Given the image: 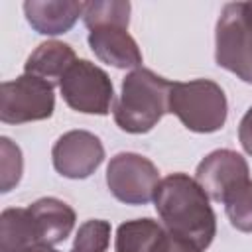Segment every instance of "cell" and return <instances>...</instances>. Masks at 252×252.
<instances>
[{
  "mask_svg": "<svg viewBox=\"0 0 252 252\" xmlns=\"http://www.w3.org/2000/svg\"><path fill=\"white\" fill-rule=\"evenodd\" d=\"M154 207L161 224L197 250L205 252L217 234V217L205 189L187 173L163 177L154 195Z\"/></svg>",
  "mask_w": 252,
  "mask_h": 252,
  "instance_id": "6da1fadb",
  "label": "cell"
},
{
  "mask_svg": "<svg viewBox=\"0 0 252 252\" xmlns=\"http://www.w3.org/2000/svg\"><path fill=\"white\" fill-rule=\"evenodd\" d=\"M171 81L152 69H132L120 87V96L112 106L114 122L128 134H146L169 112Z\"/></svg>",
  "mask_w": 252,
  "mask_h": 252,
  "instance_id": "7a4b0ae2",
  "label": "cell"
},
{
  "mask_svg": "<svg viewBox=\"0 0 252 252\" xmlns=\"http://www.w3.org/2000/svg\"><path fill=\"white\" fill-rule=\"evenodd\" d=\"M169 112L197 134H211L224 126L228 114L226 94L211 79H193L187 83H171Z\"/></svg>",
  "mask_w": 252,
  "mask_h": 252,
  "instance_id": "3957f363",
  "label": "cell"
},
{
  "mask_svg": "<svg viewBox=\"0 0 252 252\" xmlns=\"http://www.w3.org/2000/svg\"><path fill=\"white\" fill-rule=\"evenodd\" d=\"M215 61L252 85V2H228L215 28Z\"/></svg>",
  "mask_w": 252,
  "mask_h": 252,
  "instance_id": "277c9868",
  "label": "cell"
},
{
  "mask_svg": "<svg viewBox=\"0 0 252 252\" xmlns=\"http://www.w3.org/2000/svg\"><path fill=\"white\" fill-rule=\"evenodd\" d=\"M55 85L33 77L20 75L0 85V120L4 124H26L51 118L55 110Z\"/></svg>",
  "mask_w": 252,
  "mask_h": 252,
  "instance_id": "5b68a950",
  "label": "cell"
},
{
  "mask_svg": "<svg viewBox=\"0 0 252 252\" xmlns=\"http://www.w3.org/2000/svg\"><path fill=\"white\" fill-rule=\"evenodd\" d=\"M59 91L69 108L83 114L106 116L114 102V87L104 69L89 59H77L59 81Z\"/></svg>",
  "mask_w": 252,
  "mask_h": 252,
  "instance_id": "8992f818",
  "label": "cell"
},
{
  "mask_svg": "<svg viewBox=\"0 0 252 252\" xmlns=\"http://www.w3.org/2000/svg\"><path fill=\"white\" fill-rule=\"evenodd\" d=\"M159 171L152 159L134 152H120L106 165V185L110 193L126 205H146L154 201L159 185Z\"/></svg>",
  "mask_w": 252,
  "mask_h": 252,
  "instance_id": "52a82bcc",
  "label": "cell"
},
{
  "mask_svg": "<svg viewBox=\"0 0 252 252\" xmlns=\"http://www.w3.org/2000/svg\"><path fill=\"white\" fill-rule=\"evenodd\" d=\"M51 161L67 179H87L104 161V146L89 130H69L51 148Z\"/></svg>",
  "mask_w": 252,
  "mask_h": 252,
  "instance_id": "ba28073f",
  "label": "cell"
},
{
  "mask_svg": "<svg viewBox=\"0 0 252 252\" xmlns=\"http://www.w3.org/2000/svg\"><path fill=\"white\" fill-rule=\"evenodd\" d=\"M246 179H250L248 161L238 152L226 148L207 154L195 169V181L217 203H222L226 193Z\"/></svg>",
  "mask_w": 252,
  "mask_h": 252,
  "instance_id": "9c48e42d",
  "label": "cell"
},
{
  "mask_svg": "<svg viewBox=\"0 0 252 252\" xmlns=\"http://www.w3.org/2000/svg\"><path fill=\"white\" fill-rule=\"evenodd\" d=\"M87 41L91 51L106 65L116 69H138L142 65V51L124 26H96L89 30Z\"/></svg>",
  "mask_w": 252,
  "mask_h": 252,
  "instance_id": "30bf717a",
  "label": "cell"
},
{
  "mask_svg": "<svg viewBox=\"0 0 252 252\" xmlns=\"http://www.w3.org/2000/svg\"><path fill=\"white\" fill-rule=\"evenodd\" d=\"M85 12V2L75 0H26L24 14L28 24L41 35L69 32Z\"/></svg>",
  "mask_w": 252,
  "mask_h": 252,
  "instance_id": "8fae6325",
  "label": "cell"
},
{
  "mask_svg": "<svg viewBox=\"0 0 252 252\" xmlns=\"http://www.w3.org/2000/svg\"><path fill=\"white\" fill-rule=\"evenodd\" d=\"M28 209L33 215L39 232V244H47V246L61 244L75 228V220H77L75 211L57 197H41L32 205H28Z\"/></svg>",
  "mask_w": 252,
  "mask_h": 252,
  "instance_id": "7c38bea8",
  "label": "cell"
},
{
  "mask_svg": "<svg viewBox=\"0 0 252 252\" xmlns=\"http://www.w3.org/2000/svg\"><path fill=\"white\" fill-rule=\"evenodd\" d=\"M169 232L154 219L126 220L116 228L114 252H167Z\"/></svg>",
  "mask_w": 252,
  "mask_h": 252,
  "instance_id": "4fadbf2b",
  "label": "cell"
},
{
  "mask_svg": "<svg viewBox=\"0 0 252 252\" xmlns=\"http://www.w3.org/2000/svg\"><path fill=\"white\" fill-rule=\"evenodd\" d=\"M75 61L77 55L69 43L47 39L30 53L24 65V73L39 77L51 85H59V81Z\"/></svg>",
  "mask_w": 252,
  "mask_h": 252,
  "instance_id": "5bb4252c",
  "label": "cell"
},
{
  "mask_svg": "<svg viewBox=\"0 0 252 252\" xmlns=\"http://www.w3.org/2000/svg\"><path fill=\"white\" fill-rule=\"evenodd\" d=\"M39 244V232L28 207H10L0 215V252H22Z\"/></svg>",
  "mask_w": 252,
  "mask_h": 252,
  "instance_id": "9a60e30c",
  "label": "cell"
},
{
  "mask_svg": "<svg viewBox=\"0 0 252 252\" xmlns=\"http://www.w3.org/2000/svg\"><path fill=\"white\" fill-rule=\"evenodd\" d=\"M130 2L126 0H94V2H85V12H83V22L87 30H93L96 26H106V24H118L128 28L130 26Z\"/></svg>",
  "mask_w": 252,
  "mask_h": 252,
  "instance_id": "2e32d148",
  "label": "cell"
},
{
  "mask_svg": "<svg viewBox=\"0 0 252 252\" xmlns=\"http://www.w3.org/2000/svg\"><path fill=\"white\" fill-rule=\"evenodd\" d=\"M224 213L230 224L240 232H252V181L238 183L222 199Z\"/></svg>",
  "mask_w": 252,
  "mask_h": 252,
  "instance_id": "e0dca14e",
  "label": "cell"
},
{
  "mask_svg": "<svg viewBox=\"0 0 252 252\" xmlns=\"http://www.w3.org/2000/svg\"><path fill=\"white\" fill-rule=\"evenodd\" d=\"M108 244H110V222L102 219H91L79 226L71 252H106Z\"/></svg>",
  "mask_w": 252,
  "mask_h": 252,
  "instance_id": "ac0fdd59",
  "label": "cell"
},
{
  "mask_svg": "<svg viewBox=\"0 0 252 252\" xmlns=\"http://www.w3.org/2000/svg\"><path fill=\"white\" fill-rule=\"evenodd\" d=\"M22 171H24L22 150L10 138L2 136L0 138V191L2 193L12 191L20 183Z\"/></svg>",
  "mask_w": 252,
  "mask_h": 252,
  "instance_id": "d6986e66",
  "label": "cell"
},
{
  "mask_svg": "<svg viewBox=\"0 0 252 252\" xmlns=\"http://www.w3.org/2000/svg\"><path fill=\"white\" fill-rule=\"evenodd\" d=\"M238 142L242 146V150L252 156V106L244 112L240 124H238Z\"/></svg>",
  "mask_w": 252,
  "mask_h": 252,
  "instance_id": "ffe728a7",
  "label": "cell"
},
{
  "mask_svg": "<svg viewBox=\"0 0 252 252\" xmlns=\"http://www.w3.org/2000/svg\"><path fill=\"white\" fill-rule=\"evenodd\" d=\"M167 252H201V250H197L193 244H189V242H185V240H181V238L169 234V246H167Z\"/></svg>",
  "mask_w": 252,
  "mask_h": 252,
  "instance_id": "44dd1931",
  "label": "cell"
},
{
  "mask_svg": "<svg viewBox=\"0 0 252 252\" xmlns=\"http://www.w3.org/2000/svg\"><path fill=\"white\" fill-rule=\"evenodd\" d=\"M22 252H57L53 246H47V244H35V246H30Z\"/></svg>",
  "mask_w": 252,
  "mask_h": 252,
  "instance_id": "7402d4cb",
  "label": "cell"
}]
</instances>
